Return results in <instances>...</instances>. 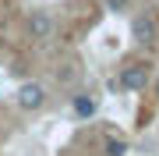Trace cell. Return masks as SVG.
I'll return each mask as SVG.
<instances>
[{"label": "cell", "instance_id": "5", "mask_svg": "<svg viewBox=\"0 0 159 156\" xmlns=\"http://www.w3.org/2000/svg\"><path fill=\"white\" fill-rule=\"evenodd\" d=\"M96 110H99V96H92V92H78L74 96V114H78L81 121L96 117Z\"/></svg>", "mask_w": 159, "mask_h": 156}, {"label": "cell", "instance_id": "6", "mask_svg": "<svg viewBox=\"0 0 159 156\" xmlns=\"http://www.w3.org/2000/svg\"><path fill=\"white\" fill-rule=\"evenodd\" d=\"M106 156H127V139L110 135V139H106Z\"/></svg>", "mask_w": 159, "mask_h": 156}, {"label": "cell", "instance_id": "3", "mask_svg": "<svg viewBox=\"0 0 159 156\" xmlns=\"http://www.w3.org/2000/svg\"><path fill=\"white\" fill-rule=\"evenodd\" d=\"M43 103H46V89L39 82H25L18 89V106L21 110H43Z\"/></svg>", "mask_w": 159, "mask_h": 156}, {"label": "cell", "instance_id": "7", "mask_svg": "<svg viewBox=\"0 0 159 156\" xmlns=\"http://www.w3.org/2000/svg\"><path fill=\"white\" fill-rule=\"evenodd\" d=\"M131 7V0H106V11H113V14H124Z\"/></svg>", "mask_w": 159, "mask_h": 156}, {"label": "cell", "instance_id": "4", "mask_svg": "<svg viewBox=\"0 0 159 156\" xmlns=\"http://www.w3.org/2000/svg\"><path fill=\"white\" fill-rule=\"evenodd\" d=\"M50 32H53V18L46 11H32L29 14V35L32 39H50Z\"/></svg>", "mask_w": 159, "mask_h": 156}, {"label": "cell", "instance_id": "1", "mask_svg": "<svg viewBox=\"0 0 159 156\" xmlns=\"http://www.w3.org/2000/svg\"><path fill=\"white\" fill-rule=\"evenodd\" d=\"M148 82H152V68H148L145 60H131L120 68L117 75V89H124V92H145Z\"/></svg>", "mask_w": 159, "mask_h": 156}, {"label": "cell", "instance_id": "2", "mask_svg": "<svg viewBox=\"0 0 159 156\" xmlns=\"http://www.w3.org/2000/svg\"><path fill=\"white\" fill-rule=\"evenodd\" d=\"M131 39L138 43V46H156L159 43V21H156V14H134L131 18Z\"/></svg>", "mask_w": 159, "mask_h": 156}]
</instances>
